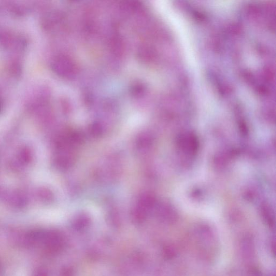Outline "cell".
<instances>
[{
  "instance_id": "6da1fadb",
  "label": "cell",
  "mask_w": 276,
  "mask_h": 276,
  "mask_svg": "<svg viewBox=\"0 0 276 276\" xmlns=\"http://www.w3.org/2000/svg\"><path fill=\"white\" fill-rule=\"evenodd\" d=\"M1 102H0V111H1Z\"/></svg>"
}]
</instances>
